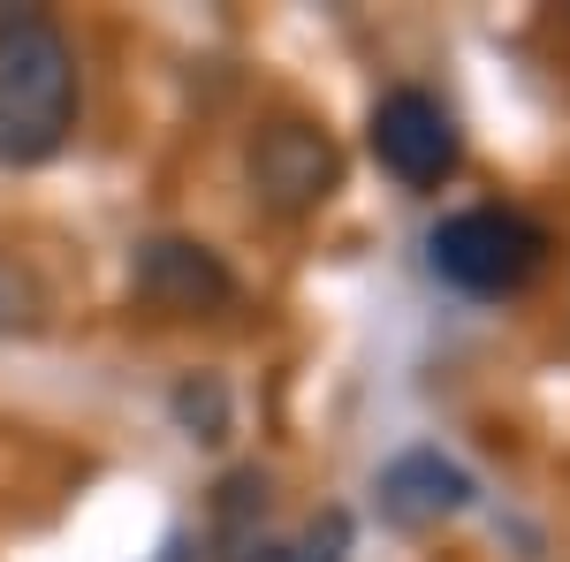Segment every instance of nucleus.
I'll return each instance as SVG.
<instances>
[{
  "instance_id": "0eeeda50",
  "label": "nucleus",
  "mask_w": 570,
  "mask_h": 562,
  "mask_svg": "<svg viewBox=\"0 0 570 562\" xmlns=\"http://www.w3.org/2000/svg\"><path fill=\"white\" fill-rule=\"evenodd\" d=\"M168 411H176V426L190 433V441H228V426H236V403L220 388V373H183L176 395H168Z\"/></svg>"
},
{
  "instance_id": "6e6552de",
  "label": "nucleus",
  "mask_w": 570,
  "mask_h": 562,
  "mask_svg": "<svg viewBox=\"0 0 570 562\" xmlns=\"http://www.w3.org/2000/svg\"><path fill=\"white\" fill-rule=\"evenodd\" d=\"M252 510H266V479L259 472H228L220 479V510H214V540L236 555H259V540H252Z\"/></svg>"
},
{
  "instance_id": "423d86ee",
  "label": "nucleus",
  "mask_w": 570,
  "mask_h": 562,
  "mask_svg": "<svg viewBox=\"0 0 570 562\" xmlns=\"http://www.w3.org/2000/svg\"><path fill=\"white\" fill-rule=\"evenodd\" d=\"M373 494H381V517L395 532H426V524L464 517L480 502L472 472L456 456H441V448H403V456H389V472L373 479Z\"/></svg>"
},
{
  "instance_id": "f03ea898",
  "label": "nucleus",
  "mask_w": 570,
  "mask_h": 562,
  "mask_svg": "<svg viewBox=\"0 0 570 562\" xmlns=\"http://www.w3.org/2000/svg\"><path fill=\"white\" fill-rule=\"evenodd\" d=\"M548 228L525 206H456L426 236V266L456 297H525L548 266Z\"/></svg>"
},
{
  "instance_id": "f257e3e1",
  "label": "nucleus",
  "mask_w": 570,
  "mask_h": 562,
  "mask_svg": "<svg viewBox=\"0 0 570 562\" xmlns=\"http://www.w3.org/2000/svg\"><path fill=\"white\" fill-rule=\"evenodd\" d=\"M77 130V46L39 8L0 16V168H46Z\"/></svg>"
},
{
  "instance_id": "20e7f679",
  "label": "nucleus",
  "mask_w": 570,
  "mask_h": 562,
  "mask_svg": "<svg viewBox=\"0 0 570 562\" xmlns=\"http://www.w3.org/2000/svg\"><path fill=\"white\" fill-rule=\"evenodd\" d=\"M365 145L373 160L403 183V190H441L456 160H464V137H456V115L441 107L426 85H395L373 99V122H365Z\"/></svg>"
},
{
  "instance_id": "39448f33",
  "label": "nucleus",
  "mask_w": 570,
  "mask_h": 562,
  "mask_svg": "<svg viewBox=\"0 0 570 562\" xmlns=\"http://www.w3.org/2000/svg\"><path fill=\"white\" fill-rule=\"evenodd\" d=\"M130 289L145 304H160V312H176V319H198V312H228L236 304V274L198 236H145L130 259Z\"/></svg>"
},
{
  "instance_id": "9d476101",
  "label": "nucleus",
  "mask_w": 570,
  "mask_h": 562,
  "mask_svg": "<svg viewBox=\"0 0 570 562\" xmlns=\"http://www.w3.org/2000/svg\"><path fill=\"white\" fill-rule=\"evenodd\" d=\"M168 562H198V555H190V540H168Z\"/></svg>"
},
{
  "instance_id": "1a4fd4ad",
  "label": "nucleus",
  "mask_w": 570,
  "mask_h": 562,
  "mask_svg": "<svg viewBox=\"0 0 570 562\" xmlns=\"http://www.w3.org/2000/svg\"><path fill=\"white\" fill-rule=\"evenodd\" d=\"M252 562H351V517H343V510H327V517H312L297 540L259 548Z\"/></svg>"
},
{
  "instance_id": "7ed1b4c3",
  "label": "nucleus",
  "mask_w": 570,
  "mask_h": 562,
  "mask_svg": "<svg viewBox=\"0 0 570 562\" xmlns=\"http://www.w3.org/2000/svg\"><path fill=\"white\" fill-rule=\"evenodd\" d=\"M244 175H252V198H259L266 214L305 220V214H320V206L335 198L343 152H335V137L320 130V122L274 115V122H259L252 145H244Z\"/></svg>"
}]
</instances>
